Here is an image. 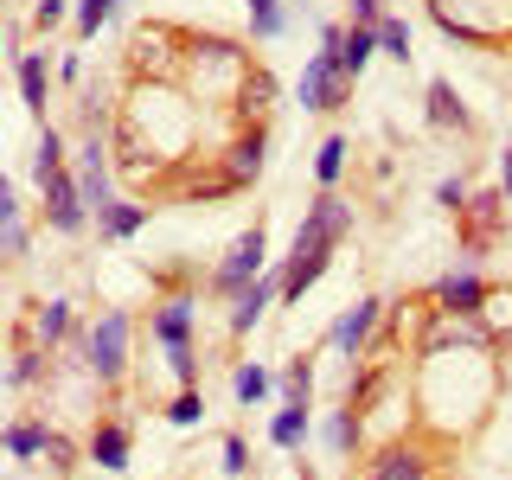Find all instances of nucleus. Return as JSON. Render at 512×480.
I'll return each instance as SVG.
<instances>
[{
	"instance_id": "37",
	"label": "nucleus",
	"mask_w": 512,
	"mask_h": 480,
	"mask_svg": "<svg viewBox=\"0 0 512 480\" xmlns=\"http://www.w3.org/2000/svg\"><path fill=\"white\" fill-rule=\"evenodd\" d=\"M13 218H20V186L0 180V224H13Z\"/></svg>"
},
{
	"instance_id": "16",
	"label": "nucleus",
	"mask_w": 512,
	"mask_h": 480,
	"mask_svg": "<svg viewBox=\"0 0 512 480\" xmlns=\"http://www.w3.org/2000/svg\"><path fill=\"white\" fill-rule=\"evenodd\" d=\"M282 103V84H276V71L269 64H256V71L244 77V90H237V109H231V122H269V109Z\"/></svg>"
},
{
	"instance_id": "6",
	"label": "nucleus",
	"mask_w": 512,
	"mask_h": 480,
	"mask_svg": "<svg viewBox=\"0 0 512 480\" xmlns=\"http://www.w3.org/2000/svg\"><path fill=\"white\" fill-rule=\"evenodd\" d=\"M295 103L308 109V116H333V109H346L352 103V77L333 64V52L320 45V52L301 64V84H295Z\"/></svg>"
},
{
	"instance_id": "8",
	"label": "nucleus",
	"mask_w": 512,
	"mask_h": 480,
	"mask_svg": "<svg viewBox=\"0 0 512 480\" xmlns=\"http://www.w3.org/2000/svg\"><path fill=\"white\" fill-rule=\"evenodd\" d=\"M506 192H474L468 199V212L455 218V237H461V250H468V263H480L493 244L506 237Z\"/></svg>"
},
{
	"instance_id": "22",
	"label": "nucleus",
	"mask_w": 512,
	"mask_h": 480,
	"mask_svg": "<svg viewBox=\"0 0 512 480\" xmlns=\"http://www.w3.org/2000/svg\"><path fill=\"white\" fill-rule=\"evenodd\" d=\"M269 391H276V372H269V365H256V359H244V365H237V372H231V397H237V404H263V397Z\"/></svg>"
},
{
	"instance_id": "39",
	"label": "nucleus",
	"mask_w": 512,
	"mask_h": 480,
	"mask_svg": "<svg viewBox=\"0 0 512 480\" xmlns=\"http://www.w3.org/2000/svg\"><path fill=\"white\" fill-rule=\"evenodd\" d=\"M58 77H64V84H84V58L64 52V58H58Z\"/></svg>"
},
{
	"instance_id": "23",
	"label": "nucleus",
	"mask_w": 512,
	"mask_h": 480,
	"mask_svg": "<svg viewBox=\"0 0 512 480\" xmlns=\"http://www.w3.org/2000/svg\"><path fill=\"white\" fill-rule=\"evenodd\" d=\"M346 135H327L314 148V180H320V192H340V180H346Z\"/></svg>"
},
{
	"instance_id": "17",
	"label": "nucleus",
	"mask_w": 512,
	"mask_h": 480,
	"mask_svg": "<svg viewBox=\"0 0 512 480\" xmlns=\"http://www.w3.org/2000/svg\"><path fill=\"white\" fill-rule=\"evenodd\" d=\"M148 218H154V205H141V199H109L103 212H96V237H103V244H128L135 231H148Z\"/></svg>"
},
{
	"instance_id": "28",
	"label": "nucleus",
	"mask_w": 512,
	"mask_h": 480,
	"mask_svg": "<svg viewBox=\"0 0 512 480\" xmlns=\"http://www.w3.org/2000/svg\"><path fill=\"white\" fill-rule=\"evenodd\" d=\"M205 416H212V410H205V391H199V384H180V397L167 404V423L173 429H199Z\"/></svg>"
},
{
	"instance_id": "3",
	"label": "nucleus",
	"mask_w": 512,
	"mask_h": 480,
	"mask_svg": "<svg viewBox=\"0 0 512 480\" xmlns=\"http://www.w3.org/2000/svg\"><path fill=\"white\" fill-rule=\"evenodd\" d=\"M128 333H135V320H128L122 308L96 314L90 327L77 333V359H84V372L96 384H122V372H128Z\"/></svg>"
},
{
	"instance_id": "31",
	"label": "nucleus",
	"mask_w": 512,
	"mask_h": 480,
	"mask_svg": "<svg viewBox=\"0 0 512 480\" xmlns=\"http://www.w3.org/2000/svg\"><path fill=\"white\" fill-rule=\"evenodd\" d=\"M45 468H58V474L77 468V442L64 436V429H45Z\"/></svg>"
},
{
	"instance_id": "36",
	"label": "nucleus",
	"mask_w": 512,
	"mask_h": 480,
	"mask_svg": "<svg viewBox=\"0 0 512 480\" xmlns=\"http://www.w3.org/2000/svg\"><path fill=\"white\" fill-rule=\"evenodd\" d=\"M64 13H71L64 0H39V7H32V26H39V32H52V26H64Z\"/></svg>"
},
{
	"instance_id": "18",
	"label": "nucleus",
	"mask_w": 512,
	"mask_h": 480,
	"mask_svg": "<svg viewBox=\"0 0 512 480\" xmlns=\"http://www.w3.org/2000/svg\"><path fill=\"white\" fill-rule=\"evenodd\" d=\"M26 333H32V346L58 352V346L77 333V308H71V301H39V308H32V320H26Z\"/></svg>"
},
{
	"instance_id": "27",
	"label": "nucleus",
	"mask_w": 512,
	"mask_h": 480,
	"mask_svg": "<svg viewBox=\"0 0 512 480\" xmlns=\"http://www.w3.org/2000/svg\"><path fill=\"white\" fill-rule=\"evenodd\" d=\"M244 13H250V32H256L263 45L288 32V7H282V0H244Z\"/></svg>"
},
{
	"instance_id": "34",
	"label": "nucleus",
	"mask_w": 512,
	"mask_h": 480,
	"mask_svg": "<svg viewBox=\"0 0 512 480\" xmlns=\"http://www.w3.org/2000/svg\"><path fill=\"white\" fill-rule=\"evenodd\" d=\"M167 372L180 384H199V352H192V346H167Z\"/></svg>"
},
{
	"instance_id": "35",
	"label": "nucleus",
	"mask_w": 512,
	"mask_h": 480,
	"mask_svg": "<svg viewBox=\"0 0 512 480\" xmlns=\"http://www.w3.org/2000/svg\"><path fill=\"white\" fill-rule=\"evenodd\" d=\"M7 231V263H26V250H32V237H26V224L13 218V224H0Z\"/></svg>"
},
{
	"instance_id": "24",
	"label": "nucleus",
	"mask_w": 512,
	"mask_h": 480,
	"mask_svg": "<svg viewBox=\"0 0 512 480\" xmlns=\"http://www.w3.org/2000/svg\"><path fill=\"white\" fill-rule=\"evenodd\" d=\"M64 160H71V154H64V128L45 122L39 128V148H32V173H39V186L52 180V173H64Z\"/></svg>"
},
{
	"instance_id": "15",
	"label": "nucleus",
	"mask_w": 512,
	"mask_h": 480,
	"mask_svg": "<svg viewBox=\"0 0 512 480\" xmlns=\"http://www.w3.org/2000/svg\"><path fill=\"white\" fill-rule=\"evenodd\" d=\"M423 116H429V128H455V135H474V109L455 96V84H448V77H429V90H423Z\"/></svg>"
},
{
	"instance_id": "13",
	"label": "nucleus",
	"mask_w": 512,
	"mask_h": 480,
	"mask_svg": "<svg viewBox=\"0 0 512 480\" xmlns=\"http://www.w3.org/2000/svg\"><path fill=\"white\" fill-rule=\"evenodd\" d=\"M192 327H199V295H160L148 314V333L160 346H192Z\"/></svg>"
},
{
	"instance_id": "7",
	"label": "nucleus",
	"mask_w": 512,
	"mask_h": 480,
	"mask_svg": "<svg viewBox=\"0 0 512 480\" xmlns=\"http://www.w3.org/2000/svg\"><path fill=\"white\" fill-rule=\"evenodd\" d=\"M384 314H391V301H378V295H365V301H352V308L327 327V352H340L346 365H359L365 352H372L378 340V327H384Z\"/></svg>"
},
{
	"instance_id": "5",
	"label": "nucleus",
	"mask_w": 512,
	"mask_h": 480,
	"mask_svg": "<svg viewBox=\"0 0 512 480\" xmlns=\"http://www.w3.org/2000/svg\"><path fill=\"white\" fill-rule=\"evenodd\" d=\"M263 269H269V231H263V218H256L250 231H237V237H231V250L218 256V269H212V295L231 301L237 288H250L256 276H263Z\"/></svg>"
},
{
	"instance_id": "19",
	"label": "nucleus",
	"mask_w": 512,
	"mask_h": 480,
	"mask_svg": "<svg viewBox=\"0 0 512 480\" xmlns=\"http://www.w3.org/2000/svg\"><path fill=\"white\" fill-rule=\"evenodd\" d=\"M320 442H327V455H333V461H352V455L365 448V416L352 410V404L327 410V423H320Z\"/></svg>"
},
{
	"instance_id": "32",
	"label": "nucleus",
	"mask_w": 512,
	"mask_h": 480,
	"mask_svg": "<svg viewBox=\"0 0 512 480\" xmlns=\"http://www.w3.org/2000/svg\"><path fill=\"white\" fill-rule=\"evenodd\" d=\"M218 455H224V474H231V480H244V474L256 468V461H250V442L237 436V429H231V436H224V448H218Z\"/></svg>"
},
{
	"instance_id": "12",
	"label": "nucleus",
	"mask_w": 512,
	"mask_h": 480,
	"mask_svg": "<svg viewBox=\"0 0 512 480\" xmlns=\"http://www.w3.org/2000/svg\"><path fill=\"white\" fill-rule=\"evenodd\" d=\"M429 301H436V308H455V314H487L493 308V282H480L474 269H448V276L429 282Z\"/></svg>"
},
{
	"instance_id": "33",
	"label": "nucleus",
	"mask_w": 512,
	"mask_h": 480,
	"mask_svg": "<svg viewBox=\"0 0 512 480\" xmlns=\"http://www.w3.org/2000/svg\"><path fill=\"white\" fill-rule=\"evenodd\" d=\"M468 199H474V192H468V180H461V173H455V180H442V186H436V205H442L448 218H461V212H468Z\"/></svg>"
},
{
	"instance_id": "1",
	"label": "nucleus",
	"mask_w": 512,
	"mask_h": 480,
	"mask_svg": "<svg viewBox=\"0 0 512 480\" xmlns=\"http://www.w3.org/2000/svg\"><path fill=\"white\" fill-rule=\"evenodd\" d=\"M346 237H352V199H340V192H314V205L301 212L295 250H288V288H282L288 308H301V295L327 276L333 250H340Z\"/></svg>"
},
{
	"instance_id": "9",
	"label": "nucleus",
	"mask_w": 512,
	"mask_h": 480,
	"mask_svg": "<svg viewBox=\"0 0 512 480\" xmlns=\"http://www.w3.org/2000/svg\"><path fill=\"white\" fill-rule=\"evenodd\" d=\"M224 173H231V186L237 192H250L256 180H263V160H269V122H237L231 128V141L212 154Z\"/></svg>"
},
{
	"instance_id": "26",
	"label": "nucleus",
	"mask_w": 512,
	"mask_h": 480,
	"mask_svg": "<svg viewBox=\"0 0 512 480\" xmlns=\"http://www.w3.org/2000/svg\"><path fill=\"white\" fill-rule=\"evenodd\" d=\"M276 391H282V404H301V410H308V397H314V359H288L282 378H276Z\"/></svg>"
},
{
	"instance_id": "10",
	"label": "nucleus",
	"mask_w": 512,
	"mask_h": 480,
	"mask_svg": "<svg viewBox=\"0 0 512 480\" xmlns=\"http://www.w3.org/2000/svg\"><path fill=\"white\" fill-rule=\"evenodd\" d=\"M359 480H436V455L423 442H384L378 455H365Z\"/></svg>"
},
{
	"instance_id": "30",
	"label": "nucleus",
	"mask_w": 512,
	"mask_h": 480,
	"mask_svg": "<svg viewBox=\"0 0 512 480\" xmlns=\"http://www.w3.org/2000/svg\"><path fill=\"white\" fill-rule=\"evenodd\" d=\"M378 45H384V58L410 64V26L397 20V13H384V20H378Z\"/></svg>"
},
{
	"instance_id": "20",
	"label": "nucleus",
	"mask_w": 512,
	"mask_h": 480,
	"mask_svg": "<svg viewBox=\"0 0 512 480\" xmlns=\"http://www.w3.org/2000/svg\"><path fill=\"white\" fill-rule=\"evenodd\" d=\"M13 77H20V103L32 116H45V103H52V71H45V52H20L13 58Z\"/></svg>"
},
{
	"instance_id": "4",
	"label": "nucleus",
	"mask_w": 512,
	"mask_h": 480,
	"mask_svg": "<svg viewBox=\"0 0 512 480\" xmlns=\"http://www.w3.org/2000/svg\"><path fill=\"white\" fill-rule=\"evenodd\" d=\"M186 26H167V20H148L135 26L128 39V71L148 77V84H180V58H186Z\"/></svg>"
},
{
	"instance_id": "40",
	"label": "nucleus",
	"mask_w": 512,
	"mask_h": 480,
	"mask_svg": "<svg viewBox=\"0 0 512 480\" xmlns=\"http://www.w3.org/2000/svg\"><path fill=\"white\" fill-rule=\"evenodd\" d=\"M500 192L512 199V148H500Z\"/></svg>"
},
{
	"instance_id": "14",
	"label": "nucleus",
	"mask_w": 512,
	"mask_h": 480,
	"mask_svg": "<svg viewBox=\"0 0 512 480\" xmlns=\"http://www.w3.org/2000/svg\"><path fill=\"white\" fill-rule=\"evenodd\" d=\"M84 455H90V461H96L103 474H122V468H128V455H135V429H128L122 416H103V423L90 429Z\"/></svg>"
},
{
	"instance_id": "25",
	"label": "nucleus",
	"mask_w": 512,
	"mask_h": 480,
	"mask_svg": "<svg viewBox=\"0 0 512 480\" xmlns=\"http://www.w3.org/2000/svg\"><path fill=\"white\" fill-rule=\"evenodd\" d=\"M308 410H301V404H282L276 416H269V442H276V448H301V442H308Z\"/></svg>"
},
{
	"instance_id": "2",
	"label": "nucleus",
	"mask_w": 512,
	"mask_h": 480,
	"mask_svg": "<svg viewBox=\"0 0 512 480\" xmlns=\"http://www.w3.org/2000/svg\"><path fill=\"white\" fill-rule=\"evenodd\" d=\"M256 71L250 45L244 39H224V32H192L186 58H180V90L192 103H212V109H237V90Z\"/></svg>"
},
{
	"instance_id": "38",
	"label": "nucleus",
	"mask_w": 512,
	"mask_h": 480,
	"mask_svg": "<svg viewBox=\"0 0 512 480\" xmlns=\"http://www.w3.org/2000/svg\"><path fill=\"white\" fill-rule=\"evenodd\" d=\"M384 20V0H352V26H378Z\"/></svg>"
},
{
	"instance_id": "29",
	"label": "nucleus",
	"mask_w": 512,
	"mask_h": 480,
	"mask_svg": "<svg viewBox=\"0 0 512 480\" xmlns=\"http://www.w3.org/2000/svg\"><path fill=\"white\" fill-rule=\"evenodd\" d=\"M116 13H122V0H77V32H84V39H96V32L116 20Z\"/></svg>"
},
{
	"instance_id": "11",
	"label": "nucleus",
	"mask_w": 512,
	"mask_h": 480,
	"mask_svg": "<svg viewBox=\"0 0 512 480\" xmlns=\"http://www.w3.org/2000/svg\"><path fill=\"white\" fill-rule=\"evenodd\" d=\"M45 224H52L58 237H84L90 224H96L90 205H84V192H77V173H71V167L45 180Z\"/></svg>"
},
{
	"instance_id": "21",
	"label": "nucleus",
	"mask_w": 512,
	"mask_h": 480,
	"mask_svg": "<svg viewBox=\"0 0 512 480\" xmlns=\"http://www.w3.org/2000/svg\"><path fill=\"white\" fill-rule=\"evenodd\" d=\"M45 429H52L45 416H13L7 423V455L13 461H39L45 455Z\"/></svg>"
}]
</instances>
